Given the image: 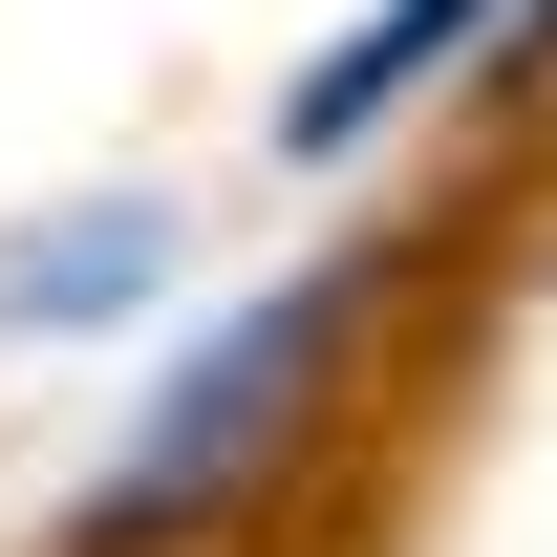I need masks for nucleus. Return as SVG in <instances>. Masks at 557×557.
Returning <instances> with one entry per match:
<instances>
[{
    "mask_svg": "<svg viewBox=\"0 0 557 557\" xmlns=\"http://www.w3.org/2000/svg\"><path fill=\"white\" fill-rule=\"evenodd\" d=\"M344 344H364V258L278 278V300H236V322H214V344L150 386V429L86 472L65 557H172V536H214V515H258V472H300V429H322Z\"/></svg>",
    "mask_w": 557,
    "mask_h": 557,
    "instance_id": "nucleus-1",
    "label": "nucleus"
},
{
    "mask_svg": "<svg viewBox=\"0 0 557 557\" xmlns=\"http://www.w3.org/2000/svg\"><path fill=\"white\" fill-rule=\"evenodd\" d=\"M493 22H515V0H386V22H344L322 65L278 86V150H300V172H322V150H364L386 108H429V65H472Z\"/></svg>",
    "mask_w": 557,
    "mask_h": 557,
    "instance_id": "nucleus-2",
    "label": "nucleus"
},
{
    "mask_svg": "<svg viewBox=\"0 0 557 557\" xmlns=\"http://www.w3.org/2000/svg\"><path fill=\"white\" fill-rule=\"evenodd\" d=\"M150 278H172V214H150V194H86V214H44V236L0 258V322H129Z\"/></svg>",
    "mask_w": 557,
    "mask_h": 557,
    "instance_id": "nucleus-3",
    "label": "nucleus"
},
{
    "mask_svg": "<svg viewBox=\"0 0 557 557\" xmlns=\"http://www.w3.org/2000/svg\"><path fill=\"white\" fill-rule=\"evenodd\" d=\"M493 44H515V86H536V65H557V0H515V22H493Z\"/></svg>",
    "mask_w": 557,
    "mask_h": 557,
    "instance_id": "nucleus-4",
    "label": "nucleus"
}]
</instances>
